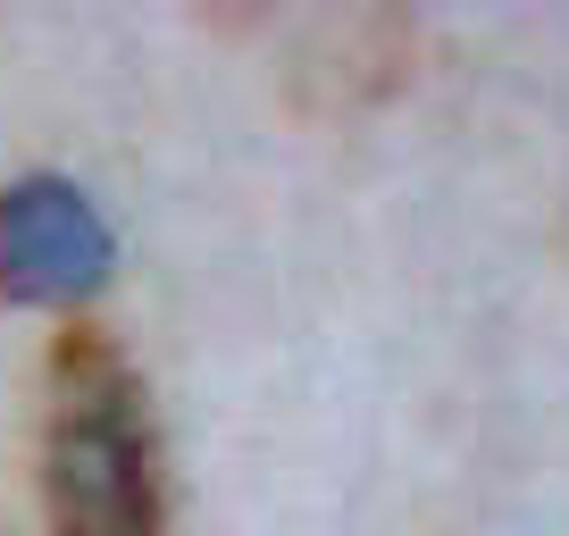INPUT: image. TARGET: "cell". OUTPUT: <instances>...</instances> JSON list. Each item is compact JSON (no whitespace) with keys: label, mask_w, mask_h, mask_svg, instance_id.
Segmentation results:
<instances>
[{"label":"cell","mask_w":569,"mask_h":536,"mask_svg":"<svg viewBox=\"0 0 569 536\" xmlns=\"http://www.w3.org/2000/svg\"><path fill=\"white\" fill-rule=\"evenodd\" d=\"M109 277V227L68 177L0 185V294L9 302H84Z\"/></svg>","instance_id":"2"},{"label":"cell","mask_w":569,"mask_h":536,"mask_svg":"<svg viewBox=\"0 0 569 536\" xmlns=\"http://www.w3.org/2000/svg\"><path fill=\"white\" fill-rule=\"evenodd\" d=\"M42 495H51V536H168L160 436H151L142 377L92 327H68L51 353Z\"/></svg>","instance_id":"1"}]
</instances>
